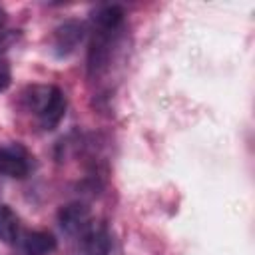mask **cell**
Wrapping results in <instances>:
<instances>
[{"mask_svg":"<svg viewBox=\"0 0 255 255\" xmlns=\"http://www.w3.org/2000/svg\"><path fill=\"white\" fill-rule=\"evenodd\" d=\"M12 82V72H10V64L0 58V92H4Z\"/></svg>","mask_w":255,"mask_h":255,"instance_id":"obj_10","label":"cell"},{"mask_svg":"<svg viewBox=\"0 0 255 255\" xmlns=\"http://www.w3.org/2000/svg\"><path fill=\"white\" fill-rule=\"evenodd\" d=\"M4 22H6V10L0 6V28L4 26Z\"/></svg>","mask_w":255,"mask_h":255,"instance_id":"obj_12","label":"cell"},{"mask_svg":"<svg viewBox=\"0 0 255 255\" xmlns=\"http://www.w3.org/2000/svg\"><path fill=\"white\" fill-rule=\"evenodd\" d=\"M58 221H60V227L68 235H76V233H84L92 225V213H90L88 205L76 201V203H68L60 209Z\"/></svg>","mask_w":255,"mask_h":255,"instance_id":"obj_4","label":"cell"},{"mask_svg":"<svg viewBox=\"0 0 255 255\" xmlns=\"http://www.w3.org/2000/svg\"><path fill=\"white\" fill-rule=\"evenodd\" d=\"M114 36H116V32H112V30L96 28L94 38L90 42V50H88V72H90V76H98L100 72L106 70V66L110 62V56H112Z\"/></svg>","mask_w":255,"mask_h":255,"instance_id":"obj_1","label":"cell"},{"mask_svg":"<svg viewBox=\"0 0 255 255\" xmlns=\"http://www.w3.org/2000/svg\"><path fill=\"white\" fill-rule=\"evenodd\" d=\"M94 22H96V28H102V30H112V32H118V28L122 26L124 22V10L120 6H104L96 12L94 16Z\"/></svg>","mask_w":255,"mask_h":255,"instance_id":"obj_8","label":"cell"},{"mask_svg":"<svg viewBox=\"0 0 255 255\" xmlns=\"http://www.w3.org/2000/svg\"><path fill=\"white\" fill-rule=\"evenodd\" d=\"M66 98L64 94L56 88V86H50V92H48V98L44 102V106L40 108L38 112V120H40V126L44 129H54L66 116Z\"/></svg>","mask_w":255,"mask_h":255,"instance_id":"obj_5","label":"cell"},{"mask_svg":"<svg viewBox=\"0 0 255 255\" xmlns=\"http://www.w3.org/2000/svg\"><path fill=\"white\" fill-rule=\"evenodd\" d=\"M30 171L28 151L20 143H4L0 145V175L22 179Z\"/></svg>","mask_w":255,"mask_h":255,"instance_id":"obj_3","label":"cell"},{"mask_svg":"<svg viewBox=\"0 0 255 255\" xmlns=\"http://www.w3.org/2000/svg\"><path fill=\"white\" fill-rule=\"evenodd\" d=\"M16 32H0V52L4 50V48H8L14 40H16Z\"/></svg>","mask_w":255,"mask_h":255,"instance_id":"obj_11","label":"cell"},{"mask_svg":"<svg viewBox=\"0 0 255 255\" xmlns=\"http://www.w3.org/2000/svg\"><path fill=\"white\" fill-rule=\"evenodd\" d=\"M112 249V237L106 227L90 225L84 231V251L86 255H108Z\"/></svg>","mask_w":255,"mask_h":255,"instance_id":"obj_6","label":"cell"},{"mask_svg":"<svg viewBox=\"0 0 255 255\" xmlns=\"http://www.w3.org/2000/svg\"><path fill=\"white\" fill-rule=\"evenodd\" d=\"M18 237V217L6 203H0V241L14 243Z\"/></svg>","mask_w":255,"mask_h":255,"instance_id":"obj_9","label":"cell"},{"mask_svg":"<svg viewBox=\"0 0 255 255\" xmlns=\"http://www.w3.org/2000/svg\"><path fill=\"white\" fill-rule=\"evenodd\" d=\"M82 40H84V24L78 20H68L54 30L52 52L56 58H68L70 54L76 52Z\"/></svg>","mask_w":255,"mask_h":255,"instance_id":"obj_2","label":"cell"},{"mask_svg":"<svg viewBox=\"0 0 255 255\" xmlns=\"http://www.w3.org/2000/svg\"><path fill=\"white\" fill-rule=\"evenodd\" d=\"M56 247V237L48 231H32L22 241V249L26 255H52Z\"/></svg>","mask_w":255,"mask_h":255,"instance_id":"obj_7","label":"cell"}]
</instances>
